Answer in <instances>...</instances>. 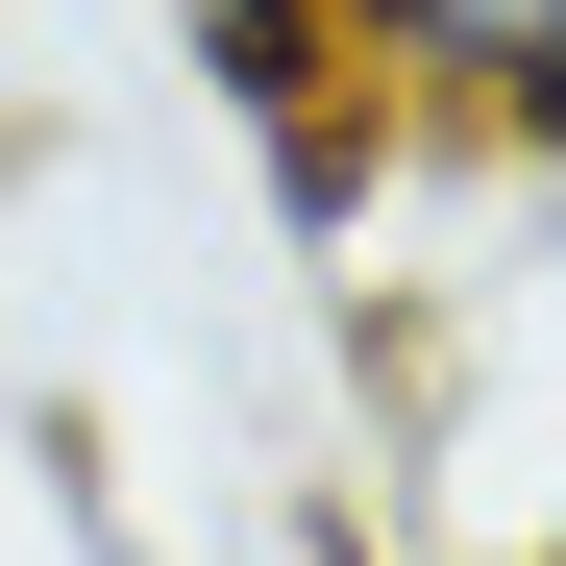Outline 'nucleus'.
<instances>
[{"mask_svg":"<svg viewBox=\"0 0 566 566\" xmlns=\"http://www.w3.org/2000/svg\"><path fill=\"white\" fill-rule=\"evenodd\" d=\"M172 25V74L271 148V198H296L321 247L369 222V172H395V99H369V50H345V0H148Z\"/></svg>","mask_w":566,"mask_h":566,"instance_id":"nucleus-1","label":"nucleus"},{"mask_svg":"<svg viewBox=\"0 0 566 566\" xmlns=\"http://www.w3.org/2000/svg\"><path fill=\"white\" fill-rule=\"evenodd\" d=\"M517 566H566V517H542V542H517Z\"/></svg>","mask_w":566,"mask_h":566,"instance_id":"nucleus-3","label":"nucleus"},{"mask_svg":"<svg viewBox=\"0 0 566 566\" xmlns=\"http://www.w3.org/2000/svg\"><path fill=\"white\" fill-rule=\"evenodd\" d=\"M369 99H395V148H542L566 172V0H345Z\"/></svg>","mask_w":566,"mask_h":566,"instance_id":"nucleus-2","label":"nucleus"}]
</instances>
